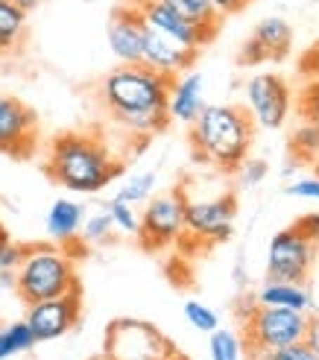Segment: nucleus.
Masks as SVG:
<instances>
[{
  "label": "nucleus",
  "mask_w": 319,
  "mask_h": 360,
  "mask_svg": "<svg viewBox=\"0 0 319 360\" xmlns=\"http://www.w3.org/2000/svg\"><path fill=\"white\" fill-rule=\"evenodd\" d=\"M47 176L74 193H100L123 173V161L100 135L62 132L47 153Z\"/></svg>",
  "instance_id": "f257e3e1"
},
{
  "label": "nucleus",
  "mask_w": 319,
  "mask_h": 360,
  "mask_svg": "<svg viewBox=\"0 0 319 360\" xmlns=\"http://www.w3.org/2000/svg\"><path fill=\"white\" fill-rule=\"evenodd\" d=\"M255 141V120L240 105H205L190 123L193 155L223 173H237L249 158Z\"/></svg>",
  "instance_id": "f03ea898"
},
{
  "label": "nucleus",
  "mask_w": 319,
  "mask_h": 360,
  "mask_svg": "<svg viewBox=\"0 0 319 360\" xmlns=\"http://www.w3.org/2000/svg\"><path fill=\"white\" fill-rule=\"evenodd\" d=\"M79 290L74 255L59 243H32L15 269V293L27 304Z\"/></svg>",
  "instance_id": "7ed1b4c3"
},
{
  "label": "nucleus",
  "mask_w": 319,
  "mask_h": 360,
  "mask_svg": "<svg viewBox=\"0 0 319 360\" xmlns=\"http://www.w3.org/2000/svg\"><path fill=\"white\" fill-rule=\"evenodd\" d=\"M173 77L158 74L147 65H120L100 85V100L105 103L112 120L138 112L167 109Z\"/></svg>",
  "instance_id": "20e7f679"
},
{
  "label": "nucleus",
  "mask_w": 319,
  "mask_h": 360,
  "mask_svg": "<svg viewBox=\"0 0 319 360\" xmlns=\"http://www.w3.org/2000/svg\"><path fill=\"white\" fill-rule=\"evenodd\" d=\"M243 319V352H270L281 346L302 343L308 334V314L287 308H263L255 299L246 302Z\"/></svg>",
  "instance_id": "39448f33"
},
{
  "label": "nucleus",
  "mask_w": 319,
  "mask_h": 360,
  "mask_svg": "<svg viewBox=\"0 0 319 360\" xmlns=\"http://www.w3.org/2000/svg\"><path fill=\"white\" fill-rule=\"evenodd\" d=\"M176 352L173 340L147 319L117 316L103 337V360H167Z\"/></svg>",
  "instance_id": "423d86ee"
},
{
  "label": "nucleus",
  "mask_w": 319,
  "mask_h": 360,
  "mask_svg": "<svg viewBox=\"0 0 319 360\" xmlns=\"http://www.w3.org/2000/svg\"><path fill=\"white\" fill-rule=\"evenodd\" d=\"M185 202L188 196L182 188H173L147 200L138 229V240L147 252H162L185 238Z\"/></svg>",
  "instance_id": "0eeeda50"
},
{
  "label": "nucleus",
  "mask_w": 319,
  "mask_h": 360,
  "mask_svg": "<svg viewBox=\"0 0 319 360\" xmlns=\"http://www.w3.org/2000/svg\"><path fill=\"white\" fill-rule=\"evenodd\" d=\"M316 255H319V243L308 240L302 231H296L293 226L278 231V235H273L267 252V278L305 284Z\"/></svg>",
  "instance_id": "6e6552de"
},
{
  "label": "nucleus",
  "mask_w": 319,
  "mask_h": 360,
  "mask_svg": "<svg viewBox=\"0 0 319 360\" xmlns=\"http://www.w3.org/2000/svg\"><path fill=\"white\" fill-rule=\"evenodd\" d=\"M237 214V200L235 193H223L214 200H188L185 202V235L202 246L223 243L232 238Z\"/></svg>",
  "instance_id": "1a4fd4ad"
},
{
  "label": "nucleus",
  "mask_w": 319,
  "mask_h": 360,
  "mask_svg": "<svg viewBox=\"0 0 319 360\" xmlns=\"http://www.w3.org/2000/svg\"><path fill=\"white\" fill-rule=\"evenodd\" d=\"M293 109V91L285 77L255 74L246 82V112L263 129H281Z\"/></svg>",
  "instance_id": "9d476101"
},
{
  "label": "nucleus",
  "mask_w": 319,
  "mask_h": 360,
  "mask_svg": "<svg viewBox=\"0 0 319 360\" xmlns=\"http://www.w3.org/2000/svg\"><path fill=\"white\" fill-rule=\"evenodd\" d=\"M79 316H82V299H79V290H74L56 299L30 304L24 322L30 326L35 343H50V340H59L67 331H74Z\"/></svg>",
  "instance_id": "9b49d317"
},
{
  "label": "nucleus",
  "mask_w": 319,
  "mask_h": 360,
  "mask_svg": "<svg viewBox=\"0 0 319 360\" xmlns=\"http://www.w3.org/2000/svg\"><path fill=\"white\" fill-rule=\"evenodd\" d=\"M39 143V117L27 103L12 94H0V153L30 158Z\"/></svg>",
  "instance_id": "f8f14e48"
},
{
  "label": "nucleus",
  "mask_w": 319,
  "mask_h": 360,
  "mask_svg": "<svg viewBox=\"0 0 319 360\" xmlns=\"http://www.w3.org/2000/svg\"><path fill=\"white\" fill-rule=\"evenodd\" d=\"M135 6L150 30H155L158 35H164V39L182 44V47L202 50L205 44H211L217 39V30H205V27L185 21L182 15H176L170 6L162 4V0H135Z\"/></svg>",
  "instance_id": "ddd939ff"
},
{
  "label": "nucleus",
  "mask_w": 319,
  "mask_h": 360,
  "mask_svg": "<svg viewBox=\"0 0 319 360\" xmlns=\"http://www.w3.org/2000/svg\"><path fill=\"white\" fill-rule=\"evenodd\" d=\"M144 32L147 24L138 6H120L109 21V47L120 65H141L144 62Z\"/></svg>",
  "instance_id": "4468645a"
},
{
  "label": "nucleus",
  "mask_w": 319,
  "mask_h": 360,
  "mask_svg": "<svg viewBox=\"0 0 319 360\" xmlns=\"http://www.w3.org/2000/svg\"><path fill=\"white\" fill-rule=\"evenodd\" d=\"M197 56H200V50L182 47V44H176V41L164 39V35H158L155 30L147 27V32H144V62L141 65L158 70V74L179 77V74H185V70L193 68Z\"/></svg>",
  "instance_id": "2eb2a0df"
},
{
  "label": "nucleus",
  "mask_w": 319,
  "mask_h": 360,
  "mask_svg": "<svg viewBox=\"0 0 319 360\" xmlns=\"http://www.w3.org/2000/svg\"><path fill=\"white\" fill-rule=\"evenodd\" d=\"M205 77L200 70H185L182 77H173L170 97H167V112L170 120L190 126L205 109Z\"/></svg>",
  "instance_id": "dca6fc26"
},
{
  "label": "nucleus",
  "mask_w": 319,
  "mask_h": 360,
  "mask_svg": "<svg viewBox=\"0 0 319 360\" xmlns=\"http://www.w3.org/2000/svg\"><path fill=\"white\" fill-rule=\"evenodd\" d=\"M85 220V208L77 200H56L47 211V235L53 243L70 246L79 240V229Z\"/></svg>",
  "instance_id": "f3484780"
},
{
  "label": "nucleus",
  "mask_w": 319,
  "mask_h": 360,
  "mask_svg": "<svg viewBox=\"0 0 319 360\" xmlns=\"http://www.w3.org/2000/svg\"><path fill=\"white\" fill-rule=\"evenodd\" d=\"M255 302L263 304V308H287V311H302V314H308V308L313 304L305 284L270 281V278L261 284V290L255 293Z\"/></svg>",
  "instance_id": "a211bd4d"
},
{
  "label": "nucleus",
  "mask_w": 319,
  "mask_h": 360,
  "mask_svg": "<svg viewBox=\"0 0 319 360\" xmlns=\"http://www.w3.org/2000/svg\"><path fill=\"white\" fill-rule=\"evenodd\" d=\"M252 39L263 47L270 62H281L290 56V47H293V27L285 21V18H263V21L255 27Z\"/></svg>",
  "instance_id": "6ab92c4d"
},
{
  "label": "nucleus",
  "mask_w": 319,
  "mask_h": 360,
  "mask_svg": "<svg viewBox=\"0 0 319 360\" xmlns=\"http://www.w3.org/2000/svg\"><path fill=\"white\" fill-rule=\"evenodd\" d=\"M164 6H170L176 15H182L185 21L205 27V30H220V12L214 9L211 0H162Z\"/></svg>",
  "instance_id": "aec40b11"
},
{
  "label": "nucleus",
  "mask_w": 319,
  "mask_h": 360,
  "mask_svg": "<svg viewBox=\"0 0 319 360\" xmlns=\"http://www.w3.org/2000/svg\"><path fill=\"white\" fill-rule=\"evenodd\" d=\"M24 32H27V12L15 6L12 0H0V44L6 47V53H12L21 44Z\"/></svg>",
  "instance_id": "412c9836"
},
{
  "label": "nucleus",
  "mask_w": 319,
  "mask_h": 360,
  "mask_svg": "<svg viewBox=\"0 0 319 360\" xmlns=\"http://www.w3.org/2000/svg\"><path fill=\"white\" fill-rule=\"evenodd\" d=\"M319 153V123L302 120L290 135V155L296 165H313Z\"/></svg>",
  "instance_id": "4be33fe9"
},
{
  "label": "nucleus",
  "mask_w": 319,
  "mask_h": 360,
  "mask_svg": "<svg viewBox=\"0 0 319 360\" xmlns=\"http://www.w3.org/2000/svg\"><path fill=\"white\" fill-rule=\"evenodd\" d=\"M35 346V337L30 331V326L21 322H9V326L0 328V360H9L21 352H30Z\"/></svg>",
  "instance_id": "5701e85b"
},
{
  "label": "nucleus",
  "mask_w": 319,
  "mask_h": 360,
  "mask_svg": "<svg viewBox=\"0 0 319 360\" xmlns=\"http://www.w3.org/2000/svg\"><path fill=\"white\" fill-rule=\"evenodd\" d=\"M208 352L211 360H243V337L232 328H217L208 334Z\"/></svg>",
  "instance_id": "b1692460"
},
{
  "label": "nucleus",
  "mask_w": 319,
  "mask_h": 360,
  "mask_svg": "<svg viewBox=\"0 0 319 360\" xmlns=\"http://www.w3.org/2000/svg\"><path fill=\"white\" fill-rule=\"evenodd\" d=\"M155 182H158V176L155 173H135L129 176L126 182H123L115 193V200H123V202H129V205H138V202H147L152 191H155Z\"/></svg>",
  "instance_id": "393cba45"
},
{
  "label": "nucleus",
  "mask_w": 319,
  "mask_h": 360,
  "mask_svg": "<svg viewBox=\"0 0 319 360\" xmlns=\"http://www.w3.org/2000/svg\"><path fill=\"white\" fill-rule=\"evenodd\" d=\"M105 214H109V220H112V226L117 231H123V235H138L141 214L135 211V205L123 202V200H115V196H112V202H109V208H105Z\"/></svg>",
  "instance_id": "a878e982"
},
{
  "label": "nucleus",
  "mask_w": 319,
  "mask_h": 360,
  "mask_svg": "<svg viewBox=\"0 0 319 360\" xmlns=\"http://www.w3.org/2000/svg\"><path fill=\"white\" fill-rule=\"evenodd\" d=\"M185 319L190 322V328H197V331H202V334H211V331L220 328L217 311H211L208 304H202V302H197V299L185 302Z\"/></svg>",
  "instance_id": "bb28decb"
},
{
  "label": "nucleus",
  "mask_w": 319,
  "mask_h": 360,
  "mask_svg": "<svg viewBox=\"0 0 319 360\" xmlns=\"http://www.w3.org/2000/svg\"><path fill=\"white\" fill-rule=\"evenodd\" d=\"M296 112H299L302 120L319 123V77L308 79L302 85V91L296 94Z\"/></svg>",
  "instance_id": "cd10ccee"
},
{
  "label": "nucleus",
  "mask_w": 319,
  "mask_h": 360,
  "mask_svg": "<svg viewBox=\"0 0 319 360\" xmlns=\"http://www.w3.org/2000/svg\"><path fill=\"white\" fill-rule=\"evenodd\" d=\"M79 231H82V235H79L82 243H103V240L112 238L115 226H112V220H109V214L103 211V214H91V217H85Z\"/></svg>",
  "instance_id": "c85d7f7f"
},
{
  "label": "nucleus",
  "mask_w": 319,
  "mask_h": 360,
  "mask_svg": "<svg viewBox=\"0 0 319 360\" xmlns=\"http://www.w3.org/2000/svg\"><path fill=\"white\" fill-rule=\"evenodd\" d=\"M249 360H316L311 346L305 343H293V346H281V349H270V352H246Z\"/></svg>",
  "instance_id": "c756f323"
},
{
  "label": "nucleus",
  "mask_w": 319,
  "mask_h": 360,
  "mask_svg": "<svg viewBox=\"0 0 319 360\" xmlns=\"http://www.w3.org/2000/svg\"><path fill=\"white\" fill-rule=\"evenodd\" d=\"M267 173H270V165L267 161H261V158H246L243 165L237 167V182L243 185V188H255V185H261L263 179H267Z\"/></svg>",
  "instance_id": "7c9ffc66"
},
{
  "label": "nucleus",
  "mask_w": 319,
  "mask_h": 360,
  "mask_svg": "<svg viewBox=\"0 0 319 360\" xmlns=\"http://www.w3.org/2000/svg\"><path fill=\"white\" fill-rule=\"evenodd\" d=\"M24 252H27V246L15 243L12 238L0 240V276H15L18 264L24 261Z\"/></svg>",
  "instance_id": "2f4dec72"
},
{
  "label": "nucleus",
  "mask_w": 319,
  "mask_h": 360,
  "mask_svg": "<svg viewBox=\"0 0 319 360\" xmlns=\"http://www.w3.org/2000/svg\"><path fill=\"white\" fill-rule=\"evenodd\" d=\"M287 196H296V200H311V202H319V176H305V179H296L293 185L285 188Z\"/></svg>",
  "instance_id": "473e14b6"
},
{
  "label": "nucleus",
  "mask_w": 319,
  "mask_h": 360,
  "mask_svg": "<svg viewBox=\"0 0 319 360\" xmlns=\"http://www.w3.org/2000/svg\"><path fill=\"white\" fill-rule=\"evenodd\" d=\"M299 70H302V77H308V79L319 77V41L302 53V59H299Z\"/></svg>",
  "instance_id": "72a5a7b5"
},
{
  "label": "nucleus",
  "mask_w": 319,
  "mask_h": 360,
  "mask_svg": "<svg viewBox=\"0 0 319 360\" xmlns=\"http://www.w3.org/2000/svg\"><path fill=\"white\" fill-rule=\"evenodd\" d=\"M293 229L302 231L308 240L319 243V214H316V211H313V214H305V217H299V220L293 223Z\"/></svg>",
  "instance_id": "f704fd0d"
},
{
  "label": "nucleus",
  "mask_w": 319,
  "mask_h": 360,
  "mask_svg": "<svg viewBox=\"0 0 319 360\" xmlns=\"http://www.w3.org/2000/svg\"><path fill=\"white\" fill-rule=\"evenodd\" d=\"M240 62L243 65H263V62H270V59H267V53H263V47L255 39H249V41L243 44V50H240Z\"/></svg>",
  "instance_id": "c9c22d12"
},
{
  "label": "nucleus",
  "mask_w": 319,
  "mask_h": 360,
  "mask_svg": "<svg viewBox=\"0 0 319 360\" xmlns=\"http://www.w3.org/2000/svg\"><path fill=\"white\" fill-rule=\"evenodd\" d=\"M211 4H214V9L220 12V18H226V15H235V12L246 9L252 0H211Z\"/></svg>",
  "instance_id": "e433bc0d"
},
{
  "label": "nucleus",
  "mask_w": 319,
  "mask_h": 360,
  "mask_svg": "<svg viewBox=\"0 0 319 360\" xmlns=\"http://www.w3.org/2000/svg\"><path fill=\"white\" fill-rule=\"evenodd\" d=\"M305 343L311 346L313 357L319 360V314H316V316H308V334H305Z\"/></svg>",
  "instance_id": "4c0bfd02"
},
{
  "label": "nucleus",
  "mask_w": 319,
  "mask_h": 360,
  "mask_svg": "<svg viewBox=\"0 0 319 360\" xmlns=\"http://www.w3.org/2000/svg\"><path fill=\"white\" fill-rule=\"evenodd\" d=\"M12 4H15V6H21L24 12H30V9H35V6H39L41 0H12Z\"/></svg>",
  "instance_id": "58836bf2"
},
{
  "label": "nucleus",
  "mask_w": 319,
  "mask_h": 360,
  "mask_svg": "<svg viewBox=\"0 0 319 360\" xmlns=\"http://www.w3.org/2000/svg\"><path fill=\"white\" fill-rule=\"evenodd\" d=\"M167 360H190V357H188V354H182V352H179V349H176V352H173V354H170V357H167Z\"/></svg>",
  "instance_id": "ea45409f"
},
{
  "label": "nucleus",
  "mask_w": 319,
  "mask_h": 360,
  "mask_svg": "<svg viewBox=\"0 0 319 360\" xmlns=\"http://www.w3.org/2000/svg\"><path fill=\"white\" fill-rule=\"evenodd\" d=\"M6 238H9V231L4 229V223H0V240H6Z\"/></svg>",
  "instance_id": "a19ab883"
},
{
  "label": "nucleus",
  "mask_w": 319,
  "mask_h": 360,
  "mask_svg": "<svg viewBox=\"0 0 319 360\" xmlns=\"http://www.w3.org/2000/svg\"><path fill=\"white\" fill-rule=\"evenodd\" d=\"M313 173L319 176V153H316V158H313Z\"/></svg>",
  "instance_id": "79ce46f5"
},
{
  "label": "nucleus",
  "mask_w": 319,
  "mask_h": 360,
  "mask_svg": "<svg viewBox=\"0 0 319 360\" xmlns=\"http://www.w3.org/2000/svg\"><path fill=\"white\" fill-rule=\"evenodd\" d=\"M4 56H6V47H4V44H0V59H4Z\"/></svg>",
  "instance_id": "37998d69"
},
{
  "label": "nucleus",
  "mask_w": 319,
  "mask_h": 360,
  "mask_svg": "<svg viewBox=\"0 0 319 360\" xmlns=\"http://www.w3.org/2000/svg\"><path fill=\"white\" fill-rule=\"evenodd\" d=\"M94 360H103V357H94Z\"/></svg>",
  "instance_id": "c03bdc74"
}]
</instances>
